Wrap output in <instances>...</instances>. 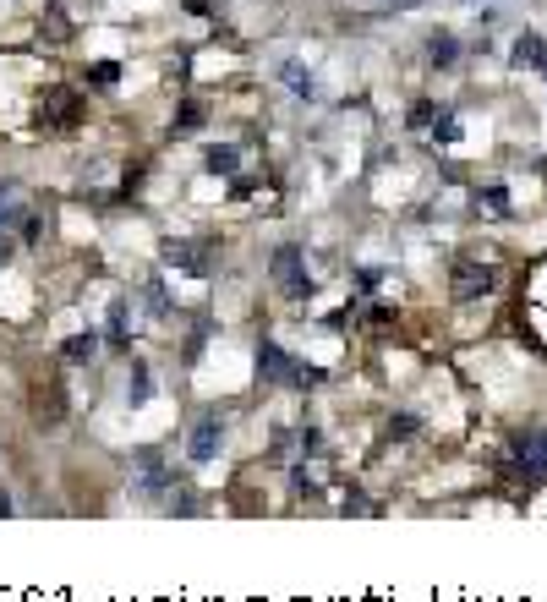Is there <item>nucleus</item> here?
<instances>
[{
  "label": "nucleus",
  "instance_id": "6",
  "mask_svg": "<svg viewBox=\"0 0 547 602\" xmlns=\"http://www.w3.org/2000/svg\"><path fill=\"white\" fill-rule=\"evenodd\" d=\"M290 367H296V362H290V356L279 351V345H263V373H269V378H296Z\"/></svg>",
  "mask_w": 547,
  "mask_h": 602
},
{
  "label": "nucleus",
  "instance_id": "9",
  "mask_svg": "<svg viewBox=\"0 0 547 602\" xmlns=\"http://www.w3.org/2000/svg\"><path fill=\"white\" fill-rule=\"evenodd\" d=\"M482 203H487V214H509V203H504V192H498V187H493V192H487V198H482Z\"/></svg>",
  "mask_w": 547,
  "mask_h": 602
},
{
  "label": "nucleus",
  "instance_id": "5",
  "mask_svg": "<svg viewBox=\"0 0 547 602\" xmlns=\"http://www.w3.org/2000/svg\"><path fill=\"white\" fill-rule=\"evenodd\" d=\"M0 225H22V230H33V219H22V198H17V187H0Z\"/></svg>",
  "mask_w": 547,
  "mask_h": 602
},
{
  "label": "nucleus",
  "instance_id": "8",
  "mask_svg": "<svg viewBox=\"0 0 547 602\" xmlns=\"http://www.w3.org/2000/svg\"><path fill=\"white\" fill-rule=\"evenodd\" d=\"M433 55H438V66H455V61H449V55H455V39H449V33H438V39H433Z\"/></svg>",
  "mask_w": 547,
  "mask_h": 602
},
{
  "label": "nucleus",
  "instance_id": "7",
  "mask_svg": "<svg viewBox=\"0 0 547 602\" xmlns=\"http://www.w3.org/2000/svg\"><path fill=\"white\" fill-rule=\"evenodd\" d=\"M214 438H219V422H203V427H197V444H192V455H197V460H208Z\"/></svg>",
  "mask_w": 547,
  "mask_h": 602
},
{
  "label": "nucleus",
  "instance_id": "1",
  "mask_svg": "<svg viewBox=\"0 0 547 602\" xmlns=\"http://www.w3.org/2000/svg\"><path fill=\"white\" fill-rule=\"evenodd\" d=\"M515 466L526 471L531 482H547V427H537V433L515 438Z\"/></svg>",
  "mask_w": 547,
  "mask_h": 602
},
{
  "label": "nucleus",
  "instance_id": "2",
  "mask_svg": "<svg viewBox=\"0 0 547 602\" xmlns=\"http://www.w3.org/2000/svg\"><path fill=\"white\" fill-rule=\"evenodd\" d=\"M274 274H279V291H285V296H307L312 291V280L301 274V252L296 247H285L274 258Z\"/></svg>",
  "mask_w": 547,
  "mask_h": 602
},
{
  "label": "nucleus",
  "instance_id": "4",
  "mask_svg": "<svg viewBox=\"0 0 547 602\" xmlns=\"http://www.w3.org/2000/svg\"><path fill=\"white\" fill-rule=\"evenodd\" d=\"M515 66H531V72H547V44L537 39V33L515 39Z\"/></svg>",
  "mask_w": 547,
  "mask_h": 602
},
{
  "label": "nucleus",
  "instance_id": "3",
  "mask_svg": "<svg viewBox=\"0 0 547 602\" xmlns=\"http://www.w3.org/2000/svg\"><path fill=\"white\" fill-rule=\"evenodd\" d=\"M487 291H493V269L460 263V269H455V296H487Z\"/></svg>",
  "mask_w": 547,
  "mask_h": 602
}]
</instances>
